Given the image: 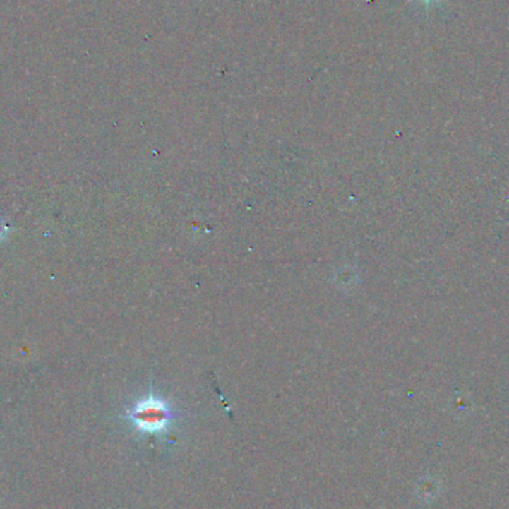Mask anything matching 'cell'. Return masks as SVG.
Instances as JSON below:
<instances>
[{
    "mask_svg": "<svg viewBox=\"0 0 509 509\" xmlns=\"http://www.w3.org/2000/svg\"><path fill=\"white\" fill-rule=\"evenodd\" d=\"M128 419L139 432L155 435L169 431L173 412L166 401L149 395L134 404L128 411Z\"/></svg>",
    "mask_w": 509,
    "mask_h": 509,
    "instance_id": "obj_1",
    "label": "cell"
},
{
    "mask_svg": "<svg viewBox=\"0 0 509 509\" xmlns=\"http://www.w3.org/2000/svg\"><path fill=\"white\" fill-rule=\"evenodd\" d=\"M8 234H9V227L2 221V219H0V241L6 240Z\"/></svg>",
    "mask_w": 509,
    "mask_h": 509,
    "instance_id": "obj_2",
    "label": "cell"
}]
</instances>
